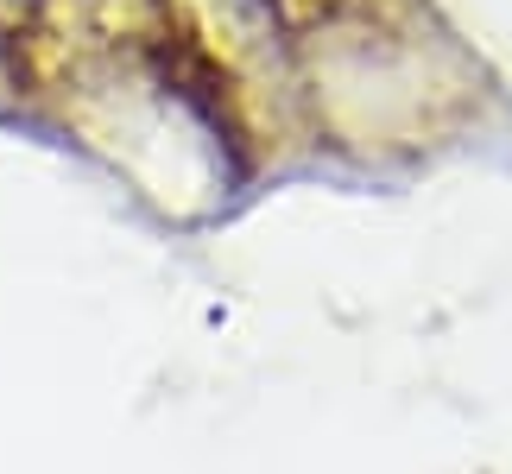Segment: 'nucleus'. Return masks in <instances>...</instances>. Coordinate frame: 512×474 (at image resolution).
<instances>
[{
  "mask_svg": "<svg viewBox=\"0 0 512 474\" xmlns=\"http://www.w3.org/2000/svg\"><path fill=\"white\" fill-rule=\"evenodd\" d=\"M38 13V0H0V38H19V26Z\"/></svg>",
  "mask_w": 512,
  "mask_h": 474,
  "instance_id": "obj_1",
  "label": "nucleus"
}]
</instances>
